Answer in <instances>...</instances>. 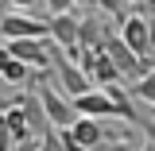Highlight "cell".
Here are the masks:
<instances>
[{
	"instance_id": "1",
	"label": "cell",
	"mask_w": 155,
	"mask_h": 151,
	"mask_svg": "<svg viewBox=\"0 0 155 151\" xmlns=\"http://www.w3.org/2000/svg\"><path fill=\"white\" fill-rule=\"evenodd\" d=\"M62 47L54 43V81H58V89H66L70 97H81V93H89L93 89V77L81 70V62L70 54H58Z\"/></svg>"
},
{
	"instance_id": "2",
	"label": "cell",
	"mask_w": 155,
	"mask_h": 151,
	"mask_svg": "<svg viewBox=\"0 0 155 151\" xmlns=\"http://www.w3.org/2000/svg\"><path fill=\"white\" fill-rule=\"evenodd\" d=\"M120 35H124V43L132 47L140 58H151V19L143 16V8L140 12H128V16L120 19Z\"/></svg>"
},
{
	"instance_id": "3",
	"label": "cell",
	"mask_w": 155,
	"mask_h": 151,
	"mask_svg": "<svg viewBox=\"0 0 155 151\" xmlns=\"http://www.w3.org/2000/svg\"><path fill=\"white\" fill-rule=\"evenodd\" d=\"M51 39H54L70 58H78V51H81V19H78L74 8H70V12L51 16Z\"/></svg>"
},
{
	"instance_id": "4",
	"label": "cell",
	"mask_w": 155,
	"mask_h": 151,
	"mask_svg": "<svg viewBox=\"0 0 155 151\" xmlns=\"http://www.w3.org/2000/svg\"><path fill=\"white\" fill-rule=\"evenodd\" d=\"M0 35L4 39H27V35H51V19H35L19 8H8L0 19Z\"/></svg>"
},
{
	"instance_id": "5",
	"label": "cell",
	"mask_w": 155,
	"mask_h": 151,
	"mask_svg": "<svg viewBox=\"0 0 155 151\" xmlns=\"http://www.w3.org/2000/svg\"><path fill=\"white\" fill-rule=\"evenodd\" d=\"M74 105H78V113H81V116H101V120L120 116V105L109 97V89H89V93L74 97Z\"/></svg>"
},
{
	"instance_id": "6",
	"label": "cell",
	"mask_w": 155,
	"mask_h": 151,
	"mask_svg": "<svg viewBox=\"0 0 155 151\" xmlns=\"http://www.w3.org/2000/svg\"><path fill=\"white\" fill-rule=\"evenodd\" d=\"M23 113H27V124H31V132H35V136H47L51 128H58L54 120H51V113H47L39 89H27V93H23Z\"/></svg>"
},
{
	"instance_id": "7",
	"label": "cell",
	"mask_w": 155,
	"mask_h": 151,
	"mask_svg": "<svg viewBox=\"0 0 155 151\" xmlns=\"http://www.w3.org/2000/svg\"><path fill=\"white\" fill-rule=\"evenodd\" d=\"M0 77H4V85L23 89V85H31V81H35V66H31V62H23V58H16V54H4V62H0Z\"/></svg>"
},
{
	"instance_id": "8",
	"label": "cell",
	"mask_w": 155,
	"mask_h": 151,
	"mask_svg": "<svg viewBox=\"0 0 155 151\" xmlns=\"http://www.w3.org/2000/svg\"><path fill=\"white\" fill-rule=\"evenodd\" d=\"M4 132L12 136L16 143H23V140H31V124H27V113H23V101L19 105H12V109H4Z\"/></svg>"
},
{
	"instance_id": "9",
	"label": "cell",
	"mask_w": 155,
	"mask_h": 151,
	"mask_svg": "<svg viewBox=\"0 0 155 151\" xmlns=\"http://www.w3.org/2000/svg\"><path fill=\"white\" fill-rule=\"evenodd\" d=\"M132 97H136V101H143V105H155V70H151V74H143L140 81H132Z\"/></svg>"
},
{
	"instance_id": "10",
	"label": "cell",
	"mask_w": 155,
	"mask_h": 151,
	"mask_svg": "<svg viewBox=\"0 0 155 151\" xmlns=\"http://www.w3.org/2000/svg\"><path fill=\"white\" fill-rule=\"evenodd\" d=\"M43 140V151H70L66 147V136H62V128H51L47 136H39Z\"/></svg>"
},
{
	"instance_id": "11",
	"label": "cell",
	"mask_w": 155,
	"mask_h": 151,
	"mask_svg": "<svg viewBox=\"0 0 155 151\" xmlns=\"http://www.w3.org/2000/svg\"><path fill=\"white\" fill-rule=\"evenodd\" d=\"M124 4H132V0H97V8H101V12H109V16H116V19L128 16V12H124Z\"/></svg>"
},
{
	"instance_id": "12",
	"label": "cell",
	"mask_w": 155,
	"mask_h": 151,
	"mask_svg": "<svg viewBox=\"0 0 155 151\" xmlns=\"http://www.w3.org/2000/svg\"><path fill=\"white\" fill-rule=\"evenodd\" d=\"M143 143H136V140H109L101 151H140Z\"/></svg>"
},
{
	"instance_id": "13",
	"label": "cell",
	"mask_w": 155,
	"mask_h": 151,
	"mask_svg": "<svg viewBox=\"0 0 155 151\" xmlns=\"http://www.w3.org/2000/svg\"><path fill=\"white\" fill-rule=\"evenodd\" d=\"M43 4H47V12H51V16H58V12H70V8H74V0H43Z\"/></svg>"
},
{
	"instance_id": "14",
	"label": "cell",
	"mask_w": 155,
	"mask_h": 151,
	"mask_svg": "<svg viewBox=\"0 0 155 151\" xmlns=\"http://www.w3.org/2000/svg\"><path fill=\"white\" fill-rule=\"evenodd\" d=\"M43 0H8V8H19V12H35Z\"/></svg>"
},
{
	"instance_id": "15",
	"label": "cell",
	"mask_w": 155,
	"mask_h": 151,
	"mask_svg": "<svg viewBox=\"0 0 155 151\" xmlns=\"http://www.w3.org/2000/svg\"><path fill=\"white\" fill-rule=\"evenodd\" d=\"M16 151H43V140H39V136H31V140L16 143Z\"/></svg>"
},
{
	"instance_id": "16",
	"label": "cell",
	"mask_w": 155,
	"mask_h": 151,
	"mask_svg": "<svg viewBox=\"0 0 155 151\" xmlns=\"http://www.w3.org/2000/svg\"><path fill=\"white\" fill-rule=\"evenodd\" d=\"M78 8H97V0H74Z\"/></svg>"
},
{
	"instance_id": "17",
	"label": "cell",
	"mask_w": 155,
	"mask_h": 151,
	"mask_svg": "<svg viewBox=\"0 0 155 151\" xmlns=\"http://www.w3.org/2000/svg\"><path fill=\"white\" fill-rule=\"evenodd\" d=\"M147 19H151V47H155V12H151V16H147Z\"/></svg>"
},
{
	"instance_id": "18",
	"label": "cell",
	"mask_w": 155,
	"mask_h": 151,
	"mask_svg": "<svg viewBox=\"0 0 155 151\" xmlns=\"http://www.w3.org/2000/svg\"><path fill=\"white\" fill-rule=\"evenodd\" d=\"M140 151H155V143H151V140H147V143H143V147H140Z\"/></svg>"
},
{
	"instance_id": "19",
	"label": "cell",
	"mask_w": 155,
	"mask_h": 151,
	"mask_svg": "<svg viewBox=\"0 0 155 151\" xmlns=\"http://www.w3.org/2000/svg\"><path fill=\"white\" fill-rule=\"evenodd\" d=\"M143 8H155V0H143Z\"/></svg>"
},
{
	"instance_id": "20",
	"label": "cell",
	"mask_w": 155,
	"mask_h": 151,
	"mask_svg": "<svg viewBox=\"0 0 155 151\" xmlns=\"http://www.w3.org/2000/svg\"><path fill=\"white\" fill-rule=\"evenodd\" d=\"M151 116H155V105H151Z\"/></svg>"
},
{
	"instance_id": "21",
	"label": "cell",
	"mask_w": 155,
	"mask_h": 151,
	"mask_svg": "<svg viewBox=\"0 0 155 151\" xmlns=\"http://www.w3.org/2000/svg\"><path fill=\"white\" fill-rule=\"evenodd\" d=\"M132 4H136V0H132Z\"/></svg>"
}]
</instances>
